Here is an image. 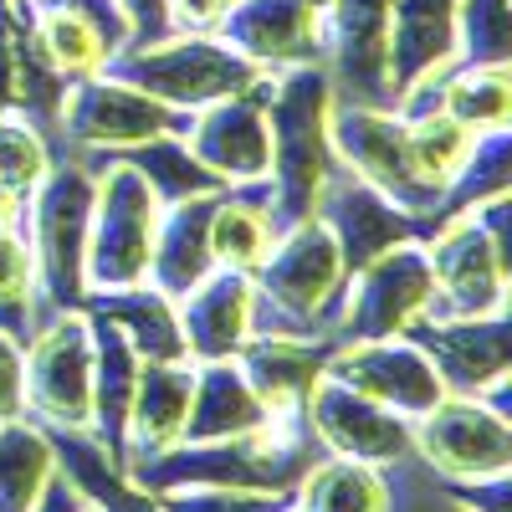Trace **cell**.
Listing matches in <instances>:
<instances>
[{"label":"cell","mask_w":512,"mask_h":512,"mask_svg":"<svg viewBox=\"0 0 512 512\" xmlns=\"http://www.w3.org/2000/svg\"><path fill=\"white\" fill-rule=\"evenodd\" d=\"M328 108H333V82H328L323 62L272 72V98H267V128H272L267 185H272V205H267V216H272L277 236L313 216L318 190L333 175Z\"/></svg>","instance_id":"cell-1"},{"label":"cell","mask_w":512,"mask_h":512,"mask_svg":"<svg viewBox=\"0 0 512 512\" xmlns=\"http://www.w3.org/2000/svg\"><path fill=\"white\" fill-rule=\"evenodd\" d=\"M93 190L98 169L67 149L52 159V169L31 190L26 221H31V303L36 328L57 313H82L88 303V277H82V256H88V226H93Z\"/></svg>","instance_id":"cell-2"},{"label":"cell","mask_w":512,"mask_h":512,"mask_svg":"<svg viewBox=\"0 0 512 512\" xmlns=\"http://www.w3.org/2000/svg\"><path fill=\"white\" fill-rule=\"evenodd\" d=\"M98 169L93 190V226H88V256H82V277L88 292H123L149 282V256L159 231V195L123 154L103 149H77Z\"/></svg>","instance_id":"cell-3"},{"label":"cell","mask_w":512,"mask_h":512,"mask_svg":"<svg viewBox=\"0 0 512 512\" xmlns=\"http://www.w3.org/2000/svg\"><path fill=\"white\" fill-rule=\"evenodd\" d=\"M103 72L180 113L210 108L262 77V67L246 62L236 47H226L216 31H175L154 41V47H123Z\"/></svg>","instance_id":"cell-4"},{"label":"cell","mask_w":512,"mask_h":512,"mask_svg":"<svg viewBox=\"0 0 512 512\" xmlns=\"http://www.w3.org/2000/svg\"><path fill=\"white\" fill-rule=\"evenodd\" d=\"M328 149H333V164H344L349 175H359L379 195H390L400 210H410V216L425 226V236L436 231L441 190L415 175L405 118L395 108H364V103H338L333 98V108H328Z\"/></svg>","instance_id":"cell-5"},{"label":"cell","mask_w":512,"mask_h":512,"mask_svg":"<svg viewBox=\"0 0 512 512\" xmlns=\"http://www.w3.org/2000/svg\"><path fill=\"white\" fill-rule=\"evenodd\" d=\"M26 415L47 431H88L93 420V328L88 313H57L21 344Z\"/></svg>","instance_id":"cell-6"},{"label":"cell","mask_w":512,"mask_h":512,"mask_svg":"<svg viewBox=\"0 0 512 512\" xmlns=\"http://www.w3.org/2000/svg\"><path fill=\"white\" fill-rule=\"evenodd\" d=\"M185 128H190V113L128 88V82H118L108 72H93V77L67 82L62 118H57V159L67 149L118 154V149H134V144H149L164 134L185 139Z\"/></svg>","instance_id":"cell-7"},{"label":"cell","mask_w":512,"mask_h":512,"mask_svg":"<svg viewBox=\"0 0 512 512\" xmlns=\"http://www.w3.org/2000/svg\"><path fill=\"white\" fill-rule=\"evenodd\" d=\"M431 256L425 241H400L390 251H379L374 262L349 272L344 303L333 318V344H364V338H400L410 318L431 308Z\"/></svg>","instance_id":"cell-8"},{"label":"cell","mask_w":512,"mask_h":512,"mask_svg":"<svg viewBox=\"0 0 512 512\" xmlns=\"http://www.w3.org/2000/svg\"><path fill=\"white\" fill-rule=\"evenodd\" d=\"M425 256L436 277L425 318H477L507 308V251L472 221V210L425 236Z\"/></svg>","instance_id":"cell-9"},{"label":"cell","mask_w":512,"mask_h":512,"mask_svg":"<svg viewBox=\"0 0 512 512\" xmlns=\"http://www.w3.org/2000/svg\"><path fill=\"white\" fill-rule=\"evenodd\" d=\"M415 456L446 482H472L507 472L512 431L507 415H492L477 395H441L425 415L410 420Z\"/></svg>","instance_id":"cell-10"},{"label":"cell","mask_w":512,"mask_h":512,"mask_svg":"<svg viewBox=\"0 0 512 512\" xmlns=\"http://www.w3.org/2000/svg\"><path fill=\"white\" fill-rule=\"evenodd\" d=\"M323 67L338 103L395 108L384 52H390V0H328L323 6Z\"/></svg>","instance_id":"cell-11"},{"label":"cell","mask_w":512,"mask_h":512,"mask_svg":"<svg viewBox=\"0 0 512 512\" xmlns=\"http://www.w3.org/2000/svg\"><path fill=\"white\" fill-rule=\"evenodd\" d=\"M267 98H272V72H262L251 88L190 113L185 144H190V154L210 169V175H221L226 185L267 180V164H272Z\"/></svg>","instance_id":"cell-12"},{"label":"cell","mask_w":512,"mask_h":512,"mask_svg":"<svg viewBox=\"0 0 512 512\" xmlns=\"http://www.w3.org/2000/svg\"><path fill=\"white\" fill-rule=\"evenodd\" d=\"M303 420L313 425V436L328 456H349V461H369V466H395V461L415 456L410 420L374 405L369 395L349 390V384H338L333 374H323L308 390Z\"/></svg>","instance_id":"cell-13"},{"label":"cell","mask_w":512,"mask_h":512,"mask_svg":"<svg viewBox=\"0 0 512 512\" xmlns=\"http://www.w3.org/2000/svg\"><path fill=\"white\" fill-rule=\"evenodd\" d=\"M323 374H333L338 384H349V390L369 395L374 405L395 410V415H405V420L425 415V410L446 395L436 364L425 359L410 338H364V344H333Z\"/></svg>","instance_id":"cell-14"},{"label":"cell","mask_w":512,"mask_h":512,"mask_svg":"<svg viewBox=\"0 0 512 512\" xmlns=\"http://www.w3.org/2000/svg\"><path fill=\"white\" fill-rule=\"evenodd\" d=\"M313 216L333 231L349 272H359L364 262H374L379 251H390L400 241H425V226L410 216V210H400L390 195H379L374 185L349 175L344 164H333V175L323 180Z\"/></svg>","instance_id":"cell-15"},{"label":"cell","mask_w":512,"mask_h":512,"mask_svg":"<svg viewBox=\"0 0 512 512\" xmlns=\"http://www.w3.org/2000/svg\"><path fill=\"white\" fill-rule=\"evenodd\" d=\"M410 344L436 364L446 395H477L492 379L507 374V308L477 313V318H410Z\"/></svg>","instance_id":"cell-16"},{"label":"cell","mask_w":512,"mask_h":512,"mask_svg":"<svg viewBox=\"0 0 512 512\" xmlns=\"http://www.w3.org/2000/svg\"><path fill=\"white\" fill-rule=\"evenodd\" d=\"M216 36L226 47H236L246 62H256L262 72L323 62V47H328L323 41V11L308 6V0H241V6L226 11Z\"/></svg>","instance_id":"cell-17"},{"label":"cell","mask_w":512,"mask_h":512,"mask_svg":"<svg viewBox=\"0 0 512 512\" xmlns=\"http://www.w3.org/2000/svg\"><path fill=\"white\" fill-rule=\"evenodd\" d=\"M251 303H256V277L216 267L205 282H195L175 313L185 333V354L195 364L205 359H236V349L251 338Z\"/></svg>","instance_id":"cell-18"},{"label":"cell","mask_w":512,"mask_h":512,"mask_svg":"<svg viewBox=\"0 0 512 512\" xmlns=\"http://www.w3.org/2000/svg\"><path fill=\"white\" fill-rule=\"evenodd\" d=\"M190 395H195V359L139 364L134 405H128V425H123V451H118L123 472L159 456V451H169V446H180Z\"/></svg>","instance_id":"cell-19"},{"label":"cell","mask_w":512,"mask_h":512,"mask_svg":"<svg viewBox=\"0 0 512 512\" xmlns=\"http://www.w3.org/2000/svg\"><path fill=\"white\" fill-rule=\"evenodd\" d=\"M446 67H456V0H390V52H384L390 93L400 98Z\"/></svg>","instance_id":"cell-20"},{"label":"cell","mask_w":512,"mask_h":512,"mask_svg":"<svg viewBox=\"0 0 512 512\" xmlns=\"http://www.w3.org/2000/svg\"><path fill=\"white\" fill-rule=\"evenodd\" d=\"M333 338H297V333H251L236 349L246 384L262 395L267 410H303L308 390L323 379Z\"/></svg>","instance_id":"cell-21"},{"label":"cell","mask_w":512,"mask_h":512,"mask_svg":"<svg viewBox=\"0 0 512 512\" xmlns=\"http://www.w3.org/2000/svg\"><path fill=\"white\" fill-rule=\"evenodd\" d=\"M216 200H221V190L159 210L154 256H149V287L164 292L169 303H180L195 282H205L210 272H216V256H210V210H216Z\"/></svg>","instance_id":"cell-22"},{"label":"cell","mask_w":512,"mask_h":512,"mask_svg":"<svg viewBox=\"0 0 512 512\" xmlns=\"http://www.w3.org/2000/svg\"><path fill=\"white\" fill-rule=\"evenodd\" d=\"M267 415L272 410L246 384L236 359H205V364H195V395H190L180 441H226V436L256 431Z\"/></svg>","instance_id":"cell-23"},{"label":"cell","mask_w":512,"mask_h":512,"mask_svg":"<svg viewBox=\"0 0 512 512\" xmlns=\"http://www.w3.org/2000/svg\"><path fill=\"white\" fill-rule=\"evenodd\" d=\"M82 313L93 318H108L128 349H134L144 364H169V359H190L185 354V333H180V313L164 292H154L149 282L144 287H123V292H88Z\"/></svg>","instance_id":"cell-24"},{"label":"cell","mask_w":512,"mask_h":512,"mask_svg":"<svg viewBox=\"0 0 512 512\" xmlns=\"http://www.w3.org/2000/svg\"><path fill=\"white\" fill-rule=\"evenodd\" d=\"M88 328H93V420H88V436L118 461L128 405H134V384H139L144 359L128 349V338L108 318L88 313Z\"/></svg>","instance_id":"cell-25"},{"label":"cell","mask_w":512,"mask_h":512,"mask_svg":"<svg viewBox=\"0 0 512 512\" xmlns=\"http://www.w3.org/2000/svg\"><path fill=\"white\" fill-rule=\"evenodd\" d=\"M57 446V466L72 477V487L82 492L93 512H164L154 492L134 487L123 477V466L88 436V431H47Z\"/></svg>","instance_id":"cell-26"},{"label":"cell","mask_w":512,"mask_h":512,"mask_svg":"<svg viewBox=\"0 0 512 512\" xmlns=\"http://www.w3.org/2000/svg\"><path fill=\"white\" fill-rule=\"evenodd\" d=\"M297 512H390V477L384 466L349 461V456H318L303 482L292 487Z\"/></svg>","instance_id":"cell-27"},{"label":"cell","mask_w":512,"mask_h":512,"mask_svg":"<svg viewBox=\"0 0 512 512\" xmlns=\"http://www.w3.org/2000/svg\"><path fill=\"white\" fill-rule=\"evenodd\" d=\"M16 6H21L26 21H31V36H36L41 57H47L67 82L93 77V72L108 67L113 47H108L103 31H98L88 16H82V11L62 6V0H16Z\"/></svg>","instance_id":"cell-28"},{"label":"cell","mask_w":512,"mask_h":512,"mask_svg":"<svg viewBox=\"0 0 512 512\" xmlns=\"http://www.w3.org/2000/svg\"><path fill=\"white\" fill-rule=\"evenodd\" d=\"M52 477H57V446L47 425H31L26 415L0 420V512H36Z\"/></svg>","instance_id":"cell-29"},{"label":"cell","mask_w":512,"mask_h":512,"mask_svg":"<svg viewBox=\"0 0 512 512\" xmlns=\"http://www.w3.org/2000/svg\"><path fill=\"white\" fill-rule=\"evenodd\" d=\"M128 164L149 180V190L159 195V205H180V200H195V195H216V190H231L221 175L190 154V144L180 134H164V139H149V144H134V149H118Z\"/></svg>","instance_id":"cell-30"},{"label":"cell","mask_w":512,"mask_h":512,"mask_svg":"<svg viewBox=\"0 0 512 512\" xmlns=\"http://www.w3.org/2000/svg\"><path fill=\"white\" fill-rule=\"evenodd\" d=\"M441 108L466 123L472 134H487V128H507L512 113V93H507V67H446L441 72Z\"/></svg>","instance_id":"cell-31"},{"label":"cell","mask_w":512,"mask_h":512,"mask_svg":"<svg viewBox=\"0 0 512 512\" xmlns=\"http://www.w3.org/2000/svg\"><path fill=\"white\" fill-rule=\"evenodd\" d=\"M405 139H410V159H415V175L425 185H436L446 195V185L456 180V169L472 154L477 134L466 123H456L446 108L436 113H420V118H405Z\"/></svg>","instance_id":"cell-32"},{"label":"cell","mask_w":512,"mask_h":512,"mask_svg":"<svg viewBox=\"0 0 512 512\" xmlns=\"http://www.w3.org/2000/svg\"><path fill=\"white\" fill-rule=\"evenodd\" d=\"M492 195H507V128H487V134H477L472 154H466V164L456 169V180L441 195L436 226L451 221V216H466V210H477Z\"/></svg>","instance_id":"cell-33"},{"label":"cell","mask_w":512,"mask_h":512,"mask_svg":"<svg viewBox=\"0 0 512 512\" xmlns=\"http://www.w3.org/2000/svg\"><path fill=\"white\" fill-rule=\"evenodd\" d=\"M0 328L11 338L36 333V303H31V241L21 226H0Z\"/></svg>","instance_id":"cell-34"},{"label":"cell","mask_w":512,"mask_h":512,"mask_svg":"<svg viewBox=\"0 0 512 512\" xmlns=\"http://www.w3.org/2000/svg\"><path fill=\"white\" fill-rule=\"evenodd\" d=\"M456 62L507 67V0H456Z\"/></svg>","instance_id":"cell-35"},{"label":"cell","mask_w":512,"mask_h":512,"mask_svg":"<svg viewBox=\"0 0 512 512\" xmlns=\"http://www.w3.org/2000/svg\"><path fill=\"white\" fill-rule=\"evenodd\" d=\"M52 169V144L16 113L0 118V185H11L16 195L31 200V190L41 185V175Z\"/></svg>","instance_id":"cell-36"},{"label":"cell","mask_w":512,"mask_h":512,"mask_svg":"<svg viewBox=\"0 0 512 512\" xmlns=\"http://www.w3.org/2000/svg\"><path fill=\"white\" fill-rule=\"evenodd\" d=\"M164 512H282L292 492H246V487H164L154 492Z\"/></svg>","instance_id":"cell-37"},{"label":"cell","mask_w":512,"mask_h":512,"mask_svg":"<svg viewBox=\"0 0 512 512\" xmlns=\"http://www.w3.org/2000/svg\"><path fill=\"white\" fill-rule=\"evenodd\" d=\"M123 16H128V31L134 41L128 47H154V41L175 36V21H169V0H118Z\"/></svg>","instance_id":"cell-38"},{"label":"cell","mask_w":512,"mask_h":512,"mask_svg":"<svg viewBox=\"0 0 512 512\" xmlns=\"http://www.w3.org/2000/svg\"><path fill=\"white\" fill-rule=\"evenodd\" d=\"M26 415V395H21V338H11L0 328V420Z\"/></svg>","instance_id":"cell-39"},{"label":"cell","mask_w":512,"mask_h":512,"mask_svg":"<svg viewBox=\"0 0 512 512\" xmlns=\"http://www.w3.org/2000/svg\"><path fill=\"white\" fill-rule=\"evenodd\" d=\"M451 502H461L466 512H507V472L497 477H472V482H446Z\"/></svg>","instance_id":"cell-40"},{"label":"cell","mask_w":512,"mask_h":512,"mask_svg":"<svg viewBox=\"0 0 512 512\" xmlns=\"http://www.w3.org/2000/svg\"><path fill=\"white\" fill-rule=\"evenodd\" d=\"M231 6H241V0H169V21H175V31H216Z\"/></svg>","instance_id":"cell-41"},{"label":"cell","mask_w":512,"mask_h":512,"mask_svg":"<svg viewBox=\"0 0 512 512\" xmlns=\"http://www.w3.org/2000/svg\"><path fill=\"white\" fill-rule=\"evenodd\" d=\"M26 195H16L11 185H0V226H21L26 221Z\"/></svg>","instance_id":"cell-42"},{"label":"cell","mask_w":512,"mask_h":512,"mask_svg":"<svg viewBox=\"0 0 512 512\" xmlns=\"http://www.w3.org/2000/svg\"><path fill=\"white\" fill-rule=\"evenodd\" d=\"M446 512H466V507H461V502H451V507H446Z\"/></svg>","instance_id":"cell-43"},{"label":"cell","mask_w":512,"mask_h":512,"mask_svg":"<svg viewBox=\"0 0 512 512\" xmlns=\"http://www.w3.org/2000/svg\"><path fill=\"white\" fill-rule=\"evenodd\" d=\"M308 6H318V11H323V6H328V0H308Z\"/></svg>","instance_id":"cell-44"},{"label":"cell","mask_w":512,"mask_h":512,"mask_svg":"<svg viewBox=\"0 0 512 512\" xmlns=\"http://www.w3.org/2000/svg\"><path fill=\"white\" fill-rule=\"evenodd\" d=\"M282 512H297V507H292V502H287V507H282Z\"/></svg>","instance_id":"cell-45"},{"label":"cell","mask_w":512,"mask_h":512,"mask_svg":"<svg viewBox=\"0 0 512 512\" xmlns=\"http://www.w3.org/2000/svg\"><path fill=\"white\" fill-rule=\"evenodd\" d=\"M82 512H93V507H82Z\"/></svg>","instance_id":"cell-46"}]
</instances>
